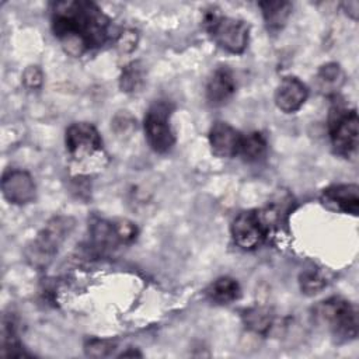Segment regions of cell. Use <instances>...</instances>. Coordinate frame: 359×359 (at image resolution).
Wrapping results in <instances>:
<instances>
[{"instance_id": "cell-1", "label": "cell", "mask_w": 359, "mask_h": 359, "mask_svg": "<svg viewBox=\"0 0 359 359\" xmlns=\"http://www.w3.org/2000/svg\"><path fill=\"white\" fill-rule=\"evenodd\" d=\"M52 29L65 52L77 57L102 46L114 25L93 1H57L52 8Z\"/></svg>"}, {"instance_id": "cell-2", "label": "cell", "mask_w": 359, "mask_h": 359, "mask_svg": "<svg viewBox=\"0 0 359 359\" xmlns=\"http://www.w3.org/2000/svg\"><path fill=\"white\" fill-rule=\"evenodd\" d=\"M314 318L339 342H346L358 335V314L351 302L332 296L314 307Z\"/></svg>"}, {"instance_id": "cell-3", "label": "cell", "mask_w": 359, "mask_h": 359, "mask_svg": "<svg viewBox=\"0 0 359 359\" xmlns=\"http://www.w3.org/2000/svg\"><path fill=\"white\" fill-rule=\"evenodd\" d=\"M205 28L210 32L216 43L224 50L240 55L245 50L250 38V27L244 20L226 17L217 8H210L205 13Z\"/></svg>"}, {"instance_id": "cell-4", "label": "cell", "mask_w": 359, "mask_h": 359, "mask_svg": "<svg viewBox=\"0 0 359 359\" xmlns=\"http://www.w3.org/2000/svg\"><path fill=\"white\" fill-rule=\"evenodd\" d=\"M74 229V219L70 216H55L38 233L28 248V258L35 265H46L57 252L59 247Z\"/></svg>"}, {"instance_id": "cell-5", "label": "cell", "mask_w": 359, "mask_h": 359, "mask_svg": "<svg viewBox=\"0 0 359 359\" xmlns=\"http://www.w3.org/2000/svg\"><path fill=\"white\" fill-rule=\"evenodd\" d=\"M358 114L355 109L334 107L328 118V130L331 144L337 154L352 157L358 151Z\"/></svg>"}, {"instance_id": "cell-6", "label": "cell", "mask_w": 359, "mask_h": 359, "mask_svg": "<svg viewBox=\"0 0 359 359\" xmlns=\"http://www.w3.org/2000/svg\"><path fill=\"white\" fill-rule=\"evenodd\" d=\"M172 105L167 101H156L147 109L143 121L144 136L149 146L157 153H167L175 143L170 125Z\"/></svg>"}, {"instance_id": "cell-7", "label": "cell", "mask_w": 359, "mask_h": 359, "mask_svg": "<svg viewBox=\"0 0 359 359\" xmlns=\"http://www.w3.org/2000/svg\"><path fill=\"white\" fill-rule=\"evenodd\" d=\"M66 150L76 161H83L102 150V140L94 125L88 122L72 123L65 136Z\"/></svg>"}, {"instance_id": "cell-8", "label": "cell", "mask_w": 359, "mask_h": 359, "mask_svg": "<svg viewBox=\"0 0 359 359\" xmlns=\"http://www.w3.org/2000/svg\"><path fill=\"white\" fill-rule=\"evenodd\" d=\"M268 229L264 224L259 212L247 210L236 216L231 223V237L243 250H254L266 238Z\"/></svg>"}, {"instance_id": "cell-9", "label": "cell", "mask_w": 359, "mask_h": 359, "mask_svg": "<svg viewBox=\"0 0 359 359\" xmlns=\"http://www.w3.org/2000/svg\"><path fill=\"white\" fill-rule=\"evenodd\" d=\"M1 192L10 203L27 205L35 199L36 188L29 172L10 168L3 174Z\"/></svg>"}, {"instance_id": "cell-10", "label": "cell", "mask_w": 359, "mask_h": 359, "mask_svg": "<svg viewBox=\"0 0 359 359\" xmlns=\"http://www.w3.org/2000/svg\"><path fill=\"white\" fill-rule=\"evenodd\" d=\"M320 201L332 212L356 216L359 212V187L356 184L330 185L323 189Z\"/></svg>"}, {"instance_id": "cell-11", "label": "cell", "mask_w": 359, "mask_h": 359, "mask_svg": "<svg viewBox=\"0 0 359 359\" xmlns=\"http://www.w3.org/2000/svg\"><path fill=\"white\" fill-rule=\"evenodd\" d=\"M243 135L231 125L217 121L209 130V144L216 157L227 158L238 154Z\"/></svg>"}, {"instance_id": "cell-12", "label": "cell", "mask_w": 359, "mask_h": 359, "mask_svg": "<svg viewBox=\"0 0 359 359\" xmlns=\"http://www.w3.org/2000/svg\"><path fill=\"white\" fill-rule=\"evenodd\" d=\"M309 97L306 84L294 76L283 77L275 91V104L285 114L299 111Z\"/></svg>"}, {"instance_id": "cell-13", "label": "cell", "mask_w": 359, "mask_h": 359, "mask_svg": "<svg viewBox=\"0 0 359 359\" xmlns=\"http://www.w3.org/2000/svg\"><path fill=\"white\" fill-rule=\"evenodd\" d=\"M236 93V80L233 72L226 67H217L206 84V100L213 107L224 105Z\"/></svg>"}, {"instance_id": "cell-14", "label": "cell", "mask_w": 359, "mask_h": 359, "mask_svg": "<svg viewBox=\"0 0 359 359\" xmlns=\"http://www.w3.org/2000/svg\"><path fill=\"white\" fill-rule=\"evenodd\" d=\"M344 84L345 73L338 63L330 62L318 69L316 76V86L323 95H335L342 88Z\"/></svg>"}, {"instance_id": "cell-15", "label": "cell", "mask_w": 359, "mask_h": 359, "mask_svg": "<svg viewBox=\"0 0 359 359\" xmlns=\"http://www.w3.org/2000/svg\"><path fill=\"white\" fill-rule=\"evenodd\" d=\"M258 6L268 29L272 32L280 31L292 13V4L283 0H265L259 1Z\"/></svg>"}, {"instance_id": "cell-16", "label": "cell", "mask_w": 359, "mask_h": 359, "mask_svg": "<svg viewBox=\"0 0 359 359\" xmlns=\"http://www.w3.org/2000/svg\"><path fill=\"white\" fill-rule=\"evenodd\" d=\"M241 289L236 279L230 276L217 278L208 289V296L217 304H230L240 297Z\"/></svg>"}, {"instance_id": "cell-17", "label": "cell", "mask_w": 359, "mask_h": 359, "mask_svg": "<svg viewBox=\"0 0 359 359\" xmlns=\"http://www.w3.org/2000/svg\"><path fill=\"white\" fill-rule=\"evenodd\" d=\"M146 83V69L140 60L130 62L122 69L119 87L123 93L135 94L143 88Z\"/></svg>"}, {"instance_id": "cell-18", "label": "cell", "mask_w": 359, "mask_h": 359, "mask_svg": "<svg viewBox=\"0 0 359 359\" xmlns=\"http://www.w3.org/2000/svg\"><path fill=\"white\" fill-rule=\"evenodd\" d=\"M245 327L255 334H266L273 323V314L269 307L254 306L243 313Z\"/></svg>"}, {"instance_id": "cell-19", "label": "cell", "mask_w": 359, "mask_h": 359, "mask_svg": "<svg viewBox=\"0 0 359 359\" xmlns=\"http://www.w3.org/2000/svg\"><path fill=\"white\" fill-rule=\"evenodd\" d=\"M1 356L4 358H25L29 356L28 352L21 346V342L17 337L15 325L11 318L3 320L1 328Z\"/></svg>"}, {"instance_id": "cell-20", "label": "cell", "mask_w": 359, "mask_h": 359, "mask_svg": "<svg viewBox=\"0 0 359 359\" xmlns=\"http://www.w3.org/2000/svg\"><path fill=\"white\" fill-rule=\"evenodd\" d=\"M266 147V139L261 132H250L243 135L238 154L245 161H257L265 156Z\"/></svg>"}, {"instance_id": "cell-21", "label": "cell", "mask_w": 359, "mask_h": 359, "mask_svg": "<svg viewBox=\"0 0 359 359\" xmlns=\"http://www.w3.org/2000/svg\"><path fill=\"white\" fill-rule=\"evenodd\" d=\"M299 285L304 294L314 296V294L320 293L327 286V280L318 271L309 269V271H304L300 273Z\"/></svg>"}, {"instance_id": "cell-22", "label": "cell", "mask_w": 359, "mask_h": 359, "mask_svg": "<svg viewBox=\"0 0 359 359\" xmlns=\"http://www.w3.org/2000/svg\"><path fill=\"white\" fill-rule=\"evenodd\" d=\"M116 349V342L112 339H101V338H91L84 345V352L87 356L93 358H105L114 353Z\"/></svg>"}, {"instance_id": "cell-23", "label": "cell", "mask_w": 359, "mask_h": 359, "mask_svg": "<svg viewBox=\"0 0 359 359\" xmlns=\"http://www.w3.org/2000/svg\"><path fill=\"white\" fill-rule=\"evenodd\" d=\"M114 224H115L116 233H118L122 244L132 243L136 238L137 229L132 222H129L126 219H119V220H114Z\"/></svg>"}, {"instance_id": "cell-24", "label": "cell", "mask_w": 359, "mask_h": 359, "mask_svg": "<svg viewBox=\"0 0 359 359\" xmlns=\"http://www.w3.org/2000/svg\"><path fill=\"white\" fill-rule=\"evenodd\" d=\"M22 81L31 90L39 88L43 83L42 70L38 66H28L22 73Z\"/></svg>"}, {"instance_id": "cell-25", "label": "cell", "mask_w": 359, "mask_h": 359, "mask_svg": "<svg viewBox=\"0 0 359 359\" xmlns=\"http://www.w3.org/2000/svg\"><path fill=\"white\" fill-rule=\"evenodd\" d=\"M133 126H135V121L126 111H121L112 121V128L118 135L130 132Z\"/></svg>"}, {"instance_id": "cell-26", "label": "cell", "mask_w": 359, "mask_h": 359, "mask_svg": "<svg viewBox=\"0 0 359 359\" xmlns=\"http://www.w3.org/2000/svg\"><path fill=\"white\" fill-rule=\"evenodd\" d=\"M137 43V34L135 31H125L118 35V46L123 52H130L136 48Z\"/></svg>"}, {"instance_id": "cell-27", "label": "cell", "mask_w": 359, "mask_h": 359, "mask_svg": "<svg viewBox=\"0 0 359 359\" xmlns=\"http://www.w3.org/2000/svg\"><path fill=\"white\" fill-rule=\"evenodd\" d=\"M345 13L352 18V20H356L358 18V14H359V3L358 1H348V3H344L342 4Z\"/></svg>"}, {"instance_id": "cell-28", "label": "cell", "mask_w": 359, "mask_h": 359, "mask_svg": "<svg viewBox=\"0 0 359 359\" xmlns=\"http://www.w3.org/2000/svg\"><path fill=\"white\" fill-rule=\"evenodd\" d=\"M119 356H142V353L140 352H136V351H125V352H122Z\"/></svg>"}]
</instances>
